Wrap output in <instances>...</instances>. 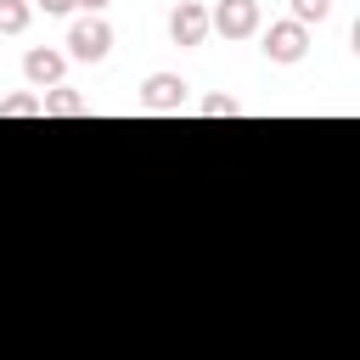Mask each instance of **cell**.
I'll return each mask as SVG.
<instances>
[{
	"label": "cell",
	"mask_w": 360,
	"mask_h": 360,
	"mask_svg": "<svg viewBox=\"0 0 360 360\" xmlns=\"http://www.w3.org/2000/svg\"><path fill=\"white\" fill-rule=\"evenodd\" d=\"M39 6H45L51 17H56V11H73V0H39Z\"/></svg>",
	"instance_id": "cell-12"
},
{
	"label": "cell",
	"mask_w": 360,
	"mask_h": 360,
	"mask_svg": "<svg viewBox=\"0 0 360 360\" xmlns=\"http://www.w3.org/2000/svg\"><path fill=\"white\" fill-rule=\"evenodd\" d=\"M169 39L174 45H202L208 39V6L202 0H180L169 11Z\"/></svg>",
	"instance_id": "cell-4"
},
{
	"label": "cell",
	"mask_w": 360,
	"mask_h": 360,
	"mask_svg": "<svg viewBox=\"0 0 360 360\" xmlns=\"http://www.w3.org/2000/svg\"><path fill=\"white\" fill-rule=\"evenodd\" d=\"M304 51H309V28L304 22H270L264 28V56L270 62H304Z\"/></svg>",
	"instance_id": "cell-3"
},
{
	"label": "cell",
	"mask_w": 360,
	"mask_h": 360,
	"mask_svg": "<svg viewBox=\"0 0 360 360\" xmlns=\"http://www.w3.org/2000/svg\"><path fill=\"white\" fill-rule=\"evenodd\" d=\"M0 118H39V96H34V90L6 96V101H0Z\"/></svg>",
	"instance_id": "cell-9"
},
{
	"label": "cell",
	"mask_w": 360,
	"mask_h": 360,
	"mask_svg": "<svg viewBox=\"0 0 360 360\" xmlns=\"http://www.w3.org/2000/svg\"><path fill=\"white\" fill-rule=\"evenodd\" d=\"M22 73H28V84H34V90H51V84H62L68 56H62V51H51V45H34V51L22 56Z\"/></svg>",
	"instance_id": "cell-6"
},
{
	"label": "cell",
	"mask_w": 360,
	"mask_h": 360,
	"mask_svg": "<svg viewBox=\"0 0 360 360\" xmlns=\"http://www.w3.org/2000/svg\"><path fill=\"white\" fill-rule=\"evenodd\" d=\"M202 112H208V118H231V112H236V96H208Z\"/></svg>",
	"instance_id": "cell-11"
},
{
	"label": "cell",
	"mask_w": 360,
	"mask_h": 360,
	"mask_svg": "<svg viewBox=\"0 0 360 360\" xmlns=\"http://www.w3.org/2000/svg\"><path fill=\"white\" fill-rule=\"evenodd\" d=\"M326 11H332V0H292V22H304V28L321 22Z\"/></svg>",
	"instance_id": "cell-10"
},
{
	"label": "cell",
	"mask_w": 360,
	"mask_h": 360,
	"mask_svg": "<svg viewBox=\"0 0 360 360\" xmlns=\"http://www.w3.org/2000/svg\"><path fill=\"white\" fill-rule=\"evenodd\" d=\"M28 17H34V6H28V0H0V34H22V28H28Z\"/></svg>",
	"instance_id": "cell-8"
},
{
	"label": "cell",
	"mask_w": 360,
	"mask_h": 360,
	"mask_svg": "<svg viewBox=\"0 0 360 360\" xmlns=\"http://www.w3.org/2000/svg\"><path fill=\"white\" fill-rule=\"evenodd\" d=\"M107 51H112L107 17H79V22L68 28V56H73V62H101Z\"/></svg>",
	"instance_id": "cell-1"
},
{
	"label": "cell",
	"mask_w": 360,
	"mask_h": 360,
	"mask_svg": "<svg viewBox=\"0 0 360 360\" xmlns=\"http://www.w3.org/2000/svg\"><path fill=\"white\" fill-rule=\"evenodd\" d=\"M39 112H51V118H79V112H90V101H84L79 90H68V84H51V90H39Z\"/></svg>",
	"instance_id": "cell-7"
},
{
	"label": "cell",
	"mask_w": 360,
	"mask_h": 360,
	"mask_svg": "<svg viewBox=\"0 0 360 360\" xmlns=\"http://www.w3.org/2000/svg\"><path fill=\"white\" fill-rule=\"evenodd\" d=\"M141 107L146 112H180L186 107V79L180 73H152L141 84Z\"/></svg>",
	"instance_id": "cell-5"
},
{
	"label": "cell",
	"mask_w": 360,
	"mask_h": 360,
	"mask_svg": "<svg viewBox=\"0 0 360 360\" xmlns=\"http://www.w3.org/2000/svg\"><path fill=\"white\" fill-rule=\"evenodd\" d=\"M208 28H219L225 39L259 34V0H219V6L208 11Z\"/></svg>",
	"instance_id": "cell-2"
},
{
	"label": "cell",
	"mask_w": 360,
	"mask_h": 360,
	"mask_svg": "<svg viewBox=\"0 0 360 360\" xmlns=\"http://www.w3.org/2000/svg\"><path fill=\"white\" fill-rule=\"evenodd\" d=\"M73 6H84L90 17H101V6H107V0H73Z\"/></svg>",
	"instance_id": "cell-13"
}]
</instances>
